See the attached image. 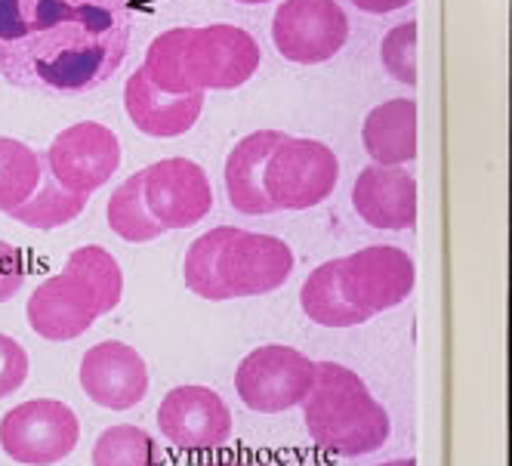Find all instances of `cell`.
<instances>
[{"label":"cell","instance_id":"1","mask_svg":"<svg viewBox=\"0 0 512 466\" xmlns=\"http://www.w3.org/2000/svg\"><path fill=\"white\" fill-rule=\"evenodd\" d=\"M127 0H0V75L47 96L102 87L130 53Z\"/></svg>","mask_w":512,"mask_h":466},{"label":"cell","instance_id":"2","mask_svg":"<svg viewBox=\"0 0 512 466\" xmlns=\"http://www.w3.org/2000/svg\"><path fill=\"white\" fill-rule=\"evenodd\" d=\"M294 272V250L287 241L238 226H216L186 250V288L210 303L263 297L278 291Z\"/></svg>","mask_w":512,"mask_h":466},{"label":"cell","instance_id":"3","mask_svg":"<svg viewBox=\"0 0 512 466\" xmlns=\"http://www.w3.org/2000/svg\"><path fill=\"white\" fill-rule=\"evenodd\" d=\"M124 297V272L118 260L99 244L71 250L65 269L38 284L25 306L31 331L68 343L90 331L99 315H108Z\"/></svg>","mask_w":512,"mask_h":466},{"label":"cell","instance_id":"4","mask_svg":"<svg viewBox=\"0 0 512 466\" xmlns=\"http://www.w3.org/2000/svg\"><path fill=\"white\" fill-rule=\"evenodd\" d=\"M306 429L318 448L337 457H361L386 445L389 414L355 371L340 362H315L306 392Z\"/></svg>","mask_w":512,"mask_h":466},{"label":"cell","instance_id":"5","mask_svg":"<svg viewBox=\"0 0 512 466\" xmlns=\"http://www.w3.org/2000/svg\"><path fill=\"white\" fill-rule=\"evenodd\" d=\"M334 275L355 325H364L374 315L408 300L417 281L414 260L392 244L361 247L349 257L334 260Z\"/></svg>","mask_w":512,"mask_h":466},{"label":"cell","instance_id":"6","mask_svg":"<svg viewBox=\"0 0 512 466\" xmlns=\"http://www.w3.org/2000/svg\"><path fill=\"white\" fill-rule=\"evenodd\" d=\"M340 161L331 146L303 136H281L263 170V192L275 210H309L331 198Z\"/></svg>","mask_w":512,"mask_h":466},{"label":"cell","instance_id":"7","mask_svg":"<svg viewBox=\"0 0 512 466\" xmlns=\"http://www.w3.org/2000/svg\"><path fill=\"white\" fill-rule=\"evenodd\" d=\"M260 62L263 53L253 34L223 22L189 28L186 47H182V68L195 93L238 90L256 75Z\"/></svg>","mask_w":512,"mask_h":466},{"label":"cell","instance_id":"8","mask_svg":"<svg viewBox=\"0 0 512 466\" xmlns=\"http://www.w3.org/2000/svg\"><path fill=\"white\" fill-rule=\"evenodd\" d=\"M81 442V420L75 408L59 399H31L10 408L0 420V448L16 463L53 466Z\"/></svg>","mask_w":512,"mask_h":466},{"label":"cell","instance_id":"9","mask_svg":"<svg viewBox=\"0 0 512 466\" xmlns=\"http://www.w3.org/2000/svg\"><path fill=\"white\" fill-rule=\"evenodd\" d=\"M315 377V362L294 349L269 343L253 349L241 358V365L235 371V389L238 399L260 414H278L287 408H297Z\"/></svg>","mask_w":512,"mask_h":466},{"label":"cell","instance_id":"10","mask_svg":"<svg viewBox=\"0 0 512 466\" xmlns=\"http://www.w3.org/2000/svg\"><path fill=\"white\" fill-rule=\"evenodd\" d=\"M275 50L297 65L334 59L349 41V16L337 0H284L272 19Z\"/></svg>","mask_w":512,"mask_h":466},{"label":"cell","instance_id":"11","mask_svg":"<svg viewBox=\"0 0 512 466\" xmlns=\"http://www.w3.org/2000/svg\"><path fill=\"white\" fill-rule=\"evenodd\" d=\"M44 161L62 189L90 198L121 167V142L105 124L81 121L50 142Z\"/></svg>","mask_w":512,"mask_h":466},{"label":"cell","instance_id":"12","mask_svg":"<svg viewBox=\"0 0 512 466\" xmlns=\"http://www.w3.org/2000/svg\"><path fill=\"white\" fill-rule=\"evenodd\" d=\"M142 176V198L149 207L152 220L170 232V229H189L201 223L213 207V189L207 170L189 158H164L155 161Z\"/></svg>","mask_w":512,"mask_h":466},{"label":"cell","instance_id":"13","mask_svg":"<svg viewBox=\"0 0 512 466\" xmlns=\"http://www.w3.org/2000/svg\"><path fill=\"white\" fill-rule=\"evenodd\" d=\"M158 429L179 451H216L232 436V411L219 392L186 383L164 396Z\"/></svg>","mask_w":512,"mask_h":466},{"label":"cell","instance_id":"14","mask_svg":"<svg viewBox=\"0 0 512 466\" xmlns=\"http://www.w3.org/2000/svg\"><path fill=\"white\" fill-rule=\"evenodd\" d=\"M78 374L90 402L108 411L136 408L149 392V365L133 346L121 340H102L90 346L81 358Z\"/></svg>","mask_w":512,"mask_h":466},{"label":"cell","instance_id":"15","mask_svg":"<svg viewBox=\"0 0 512 466\" xmlns=\"http://www.w3.org/2000/svg\"><path fill=\"white\" fill-rule=\"evenodd\" d=\"M352 204L358 217L383 232H401L417 223V183L405 167H364L355 179Z\"/></svg>","mask_w":512,"mask_h":466},{"label":"cell","instance_id":"16","mask_svg":"<svg viewBox=\"0 0 512 466\" xmlns=\"http://www.w3.org/2000/svg\"><path fill=\"white\" fill-rule=\"evenodd\" d=\"M124 109L136 130H142L145 136L176 139L198 124L204 112V93H164L142 75V68H136L124 87Z\"/></svg>","mask_w":512,"mask_h":466},{"label":"cell","instance_id":"17","mask_svg":"<svg viewBox=\"0 0 512 466\" xmlns=\"http://www.w3.org/2000/svg\"><path fill=\"white\" fill-rule=\"evenodd\" d=\"M281 136V130H256L238 139V146L226 158V195L244 217H266L275 210L263 192V170Z\"/></svg>","mask_w":512,"mask_h":466},{"label":"cell","instance_id":"18","mask_svg":"<svg viewBox=\"0 0 512 466\" xmlns=\"http://www.w3.org/2000/svg\"><path fill=\"white\" fill-rule=\"evenodd\" d=\"M361 146L377 164L401 167L417 158V102L389 99L368 112L361 124Z\"/></svg>","mask_w":512,"mask_h":466},{"label":"cell","instance_id":"19","mask_svg":"<svg viewBox=\"0 0 512 466\" xmlns=\"http://www.w3.org/2000/svg\"><path fill=\"white\" fill-rule=\"evenodd\" d=\"M84 210H87V195H75V192L62 189L56 179H53L47 161H44L38 189H34V195L22 207L10 210V217L19 220V223H25V226H31V229L50 232V229L75 223Z\"/></svg>","mask_w":512,"mask_h":466},{"label":"cell","instance_id":"20","mask_svg":"<svg viewBox=\"0 0 512 466\" xmlns=\"http://www.w3.org/2000/svg\"><path fill=\"white\" fill-rule=\"evenodd\" d=\"M44 155L28 149L25 142L0 136V213L22 207L41 183Z\"/></svg>","mask_w":512,"mask_h":466},{"label":"cell","instance_id":"21","mask_svg":"<svg viewBox=\"0 0 512 466\" xmlns=\"http://www.w3.org/2000/svg\"><path fill=\"white\" fill-rule=\"evenodd\" d=\"M108 226L112 232L130 244H145L164 235V229L152 220L149 207L142 198V176L133 173L108 198Z\"/></svg>","mask_w":512,"mask_h":466},{"label":"cell","instance_id":"22","mask_svg":"<svg viewBox=\"0 0 512 466\" xmlns=\"http://www.w3.org/2000/svg\"><path fill=\"white\" fill-rule=\"evenodd\" d=\"M93 466H161V448L142 426H108L93 442Z\"/></svg>","mask_w":512,"mask_h":466},{"label":"cell","instance_id":"23","mask_svg":"<svg viewBox=\"0 0 512 466\" xmlns=\"http://www.w3.org/2000/svg\"><path fill=\"white\" fill-rule=\"evenodd\" d=\"M186 38H189V28H170L158 34L152 47L145 50V62H142V75L158 90L173 93V96L195 93L189 87L186 68H182V47H186Z\"/></svg>","mask_w":512,"mask_h":466},{"label":"cell","instance_id":"24","mask_svg":"<svg viewBox=\"0 0 512 466\" xmlns=\"http://www.w3.org/2000/svg\"><path fill=\"white\" fill-rule=\"evenodd\" d=\"M383 68L401 84H417V22L395 25L380 44Z\"/></svg>","mask_w":512,"mask_h":466},{"label":"cell","instance_id":"25","mask_svg":"<svg viewBox=\"0 0 512 466\" xmlns=\"http://www.w3.org/2000/svg\"><path fill=\"white\" fill-rule=\"evenodd\" d=\"M28 371H31V362H28V352L22 349V343H16L7 334H0V399L19 392L22 383L28 380Z\"/></svg>","mask_w":512,"mask_h":466},{"label":"cell","instance_id":"26","mask_svg":"<svg viewBox=\"0 0 512 466\" xmlns=\"http://www.w3.org/2000/svg\"><path fill=\"white\" fill-rule=\"evenodd\" d=\"M25 284V257L10 241H0V303L13 300Z\"/></svg>","mask_w":512,"mask_h":466},{"label":"cell","instance_id":"27","mask_svg":"<svg viewBox=\"0 0 512 466\" xmlns=\"http://www.w3.org/2000/svg\"><path fill=\"white\" fill-rule=\"evenodd\" d=\"M352 4L364 13H377V16H386V13H395L401 7H408L411 0H352Z\"/></svg>","mask_w":512,"mask_h":466},{"label":"cell","instance_id":"28","mask_svg":"<svg viewBox=\"0 0 512 466\" xmlns=\"http://www.w3.org/2000/svg\"><path fill=\"white\" fill-rule=\"evenodd\" d=\"M377 466H417V460L405 457V460H386V463H377Z\"/></svg>","mask_w":512,"mask_h":466},{"label":"cell","instance_id":"29","mask_svg":"<svg viewBox=\"0 0 512 466\" xmlns=\"http://www.w3.org/2000/svg\"><path fill=\"white\" fill-rule=\"evenodd\" d=\"M238 4H269V0H238Z\"/></svg>","mask_w":512,"mask_h":466},{"label":"cell","instance_id":"30","mask_svg":"<svg viewBox=\"0 0 512 466\" xmlns=\"http://www.w3.org/2000/svg\"><path fill=\"white\" fill-rule=\"evenodd\" d=\"M216 466H241V463H216Z\"/></svg>","mask_w":512,"mask_h":466}]
</instances>
